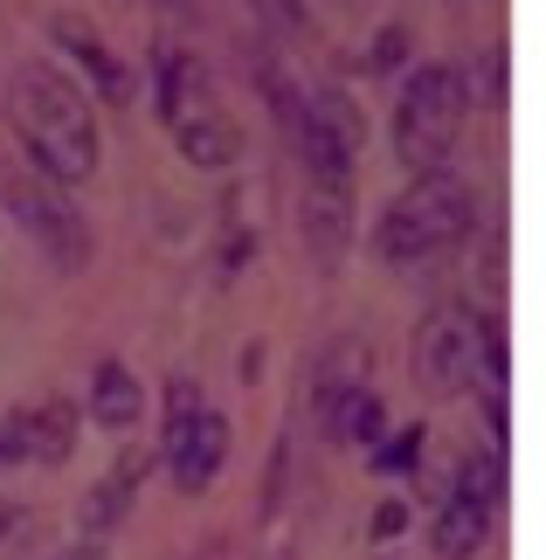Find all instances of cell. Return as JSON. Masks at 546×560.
I'll use <instances>...</instances> for the list:
<instances>
[{
	"label": "cell",
	"instance_id": "7c38bea8",
	"mask_svg": "<svg viewBox=\"0 0 546 560\" xmlns=\"http://www.w3.org/2000/svg\"><path fill=\"white\" fill-rule=\"evenodd\" d=\"M304 249L318 264H339L353 243V187H304Z\"/></svg>",
	"mask_w": 546,
	"mask_h": 560
},
{
	"label": "cell",
	"instance_id": "2e32d148",
	"mask_svg": "<svg viewBox=\"0 0 546 560\" xmlns=\"http://www.w3.org/2000/svg\"><path fill=\"white\" fill-rule=\"evenodd\" d=\"M456 499H471V505H485V512H498V505H506V450H471V457L464 464H456Z\"/></svg>",
	"mask_w": 546,
	"mask_h": 560
},
{
	"label": "cell",
	"instance_id": "ac0fdd59",
	"mask_svg": "<svg viewBox=\"0 0 546 560\" xmlns=\"http://www.w3.org/2000/svg\"><path fill=\"white\" fill-rule=\"evenodd\" d=\"M422 450H429V429L408 422V429H395V436L374 443V470H387V478H402V470H422Z\"/></svg>",
	"mask_w": 546,
	"mask_h": 560
},
{
	"label": "cell",
	"instance_id": "7a4b0ae2",
	"mask_svg": "<svg viewBox=\"0 0 546 560\" xmlns=\"http://www.w3.org/2000/svg\"><path fill=\"white\" fill-rule=\"evenodd\" d=\"M471 222H477L471 180H456L450 166H435V174H415L395 201L381 208L374 256L387 270H422V264H435V256H450L456 243H464Z\"/></svg>",
	"mask_w": 546,
	"mask_h": 560
},
{
	"label": "cell",
	"instance_id": "44dd1931",
	"mask_svg": "<svg viewBox=\"0 0 546 560\" xmlns=\"http://www.w3.org/2000/svg\"><path fill=\"white\" fill-rule=\"evenodd\" d=\"M14 540H35V520H28L14 499H0V553H8Z\"/></svg>",
	"mask_w": 546,
	"mask_h": 560
},
{
	"label": "cell",
	"instance_id": "7402d4cb",
	"mask_svg": "<svg viewBox=\"0 0 546 560\" xmlns=\"http://www.w3.org/2000/svg\"><path fill=\"white\" fill-rule=\"evenodd\" d=\"M0 464H28V457H21V429H14V416H0Z\"/></svg>",
	"mask_w": 546,
	"mask_h": 560
},
{
	"label": "cell",
	"instance_id": "9a60e30c",
	"mask_svg": "<svg viewBox=\"0 0 546 560\" xmlns=\"http://www.w3.org/2000/svg\"><path fill=\"white\" fill-rule=\"evenodd\" d=\"M325 429H333L339 443H353V450H374V443L387 436V408H381L374 387L360 381V387H346V395L325 408Z\"/></svg>",
	"mask_w": 546,
	"mask_h": 560
},
{
	"label": "cell",
	"instance_id": "5bb4252c",
	"mask_svg": "<svg viewBox=\"0 0 546 560\" xmlns=\"http://www.w3.org/2000/svg\"><path fill=\"white\" fill-rule=\"evenodd\" d=\"M485 533H491V512L485 505L456 499V491L435 499V520H429V553L435 560H471L477 547H485Z\"/></svg>",
	"mask_w": 546,
	"mask_h": 560
},
{
	"label": "cell",
	"instance_id": "3957f363",
	"mask_svg": "<svg viewBox=\"0 0 546 560\" xmlns=\"http://www.w3.org/2000/svg\"><path fill=\"white\" fill-rule=\"evenodd\" d=\"M464 118H471V77L456 62H422L395 97V160L408 174H435L464 139Z\"/></svg>",
	"mask_w": 546,
	"mask_h": 560
},
{
	"label": "cell",
	"instance_id": "d4e9b609",
	"mask_svg": "<svg viewBox=\"0 0 546 560\" xmlns=\"http://www.w3.org/2000/svg\"><path fill=\"white\" fill-rule=\"evenodd\" d=\"M160 8H194V0H160Z\"/></svg>",
	"mask_w": 546,
	"mask_h": 560
},
{
	"label": "cell",
	"instance_id": "52a82bcc",
	"mask_svg": "<svg viewBox=\"0 0 546 560\" xmlns=\"http://www.w3.org/2000/svg\"><path fill=\"white\" fill-rule=\"evenodd\" d=\"M49 35H56L62 49H70V56L83 62V77L97 83V97H104V104H118V112H125V104L139 97L132 62H125V56H118V49H112V42H104V35H97L83 14H56V21H49Z\"/></svg>",
	"mask_w": 546,
	"mask_h": 560
},
{
	"label": "cell",
	"instance_id": "cb8c5ba5",
	"mask_svg": "<svg viewBox=\"0 0 546 560\" xmlns=\"http://www.w3.org/2000/svg\"><path fill=\"white\" fill-rule=\"evenodd\" d=\"M56 560H104V553H97V540H83V547H70V553H56Z\"/></svg>",
	"mask_w": 546,
	"mask_h": 560
},
{
	"label": "cell",
	"instance_id": "603a6c76",
	"mask_svg": "<svg viewBox=\"0 0 546 560\" xmlns=\"http://www.w3.org/2000/svg\"><path fill=\"white\" fill-rule=\"evenodd\" d=\"M402 526H408V512H402L395 499H387V505L374 512V540H387V533H402Z\"/></svg>",
	"mask_w": 546,
	"mask_h": 560
},
{
	"label": "cell",
	"instance_id": "8992f818",
	"mask_svg": "<svg viewBox=\"0 0 546 560\" xmlns=\"http://www.w3.org/2000/svg\"><path fill=\"white\" fill-rule=\"evenodd\" d=\"M477 318L471 305H429L422 326H415V381L429 387V395H464L477 381Z\"/></svg>",
	"mask_w": 546,
	"mask_h": 560
},
{
	"label": "cell",
	"instance_id": "5b68a950",
	"mask_svg": "<svg viewBox=\"0 0 546 560\" xmlns=\"http://www.w3.org/2000/svg\"><path fill=\"white\" fill-rule=\"evenodd\" d=\"M8 208H14V222L35 235L42 249H49V264L56 270H83L91 264V229H83V214L70 208V187H56L49 174H8Z\"/></svg>",
	"mask_w": 546,
	"mask_h": 560
},
{
	"label": "cell",
	"instance_id": "9c48e42d",
	"mask_svg": "<svg viewBox=\"0 0 546 560\" xmlns=\"http://www.w3.org/2000/svg\"><path fill=\"white\" fill-rule=\"evenodd\" d=\"M77 422H83V408H77L70 395H42V401H28V408H14L21 457L62 470V464H70V450H77Z\"/></svg>",
	"mask_w": 546,
	"mask_h": 560
},
{
	"label": "cell",
	"instance_id": "ba28073f",
	"mask_svg": "<svg viewBox=\"0 0 546 560\" xmlns=\"http://www.w3.org/2000/svg\"><path fill=\"white\" fill-rule=\"evenodd\" d=\"M160 464V450H118V464L104 470V478L83 491V540H104V533H118L125 526V512L139 505V485H146V470Z\"/></svg>",
	"mask_w": 546,
	"mask_h": 560
},
{
	"label": "cell",
	"instance_id": "6da1fadb",
	"mask_svg": "<svg viewBox=\"0 0 546 560\" xmlns=\"http://www.w3.org/2000/svg\"><path fill=\"white\" fill-rule=\"evenodd\" d=\"M8 125L56 187H83L104 160V132H97L91 97L77 83H62L56 70H42V62H21L8 77Z\"/></svg>",
	"mask_w": 546,
	"mask_h": 560
},
{
	"label": "cell",
	"instance_id": "ffe728a7",
	"mask_svg": "<svg viewBox=\"0 0 546 560\" xmlns=\"http://www.w3.org/2000/svg\"><path fill=\"white\" fill-rule=\"evenodd\" d=\"M249 8H256V21H264L270 35H304V21H312L304 0H249Z\"/></svg>",
	"mask_w": 546,
	"mask_h": 560
},
{
	"label": "cell",
	"instance_id": "d6986e66",
	"mask_svg": "<svg viewBox=\"0 0 546 560\" xmlns=\"http://www.w3.org/2000/svg\"><path fill=\"white\" fill-rule=\"evenodd\" d=\"M408 56H415V35L402 28V21H387V28L374 35V49H367V70H374V77H395Z\"/></svg>",
	"mask_w": 546,
	"mask_h": 560
},
{
	"label": "cell",
	"instance_id": "30bf717a",
	"mask_svg": "<svg viewBox=\"0 0 546 560\" xmlns=\"http://www.w3.org/2000/svg\"><path fill=\"white\" fill-rule=\"evenodd\" d=\"M152 97H160V118L166 125H181V118H194V112H208V104H214L208 70L187 49H173V42H160V56H152Z\"/></svg>",
	"mask_w": 546,
	"mask_h": 560
},
{
	"label": "cell",
	"instance_id": "8fae6325",
	"mask_svg": "<svg viewBox=\"0 0 546 560\" xmlns=\"http://www.w3.org/2000/svg\"><path fill=\"white\" fill-rule=\"evenodd\" d=\"M83 416H91L97 429H112V436H132L139 416H146V387L139 374L125 368V360H97L91 374V401H83Z\"/></svg>",
	"mask_w": 546,
	"mask_h": 560
},
{
	"label": "cell",
	"instance_id": "4fadbf2b",
	"mask_svg": "<svg viewBox=\"0 0 546 560\" xmlns=\"http://www.w3.org/2000/svg\"><path fill=\"white\" fill-rule=\"evenodd\" d=\"M173 145H181L187 166L222 174V166H235V153H243V132H235V118L222 112V104H208V112H194V118L173 125Z\"/></svg>",
	"mask_w": 546,
	"mask_h": 560
},
{
	"label": "cell",
	"instance_id": "277c9868",
	"mask_svg": "<svg viewBox=\"0 0 546 560\" xmlns=\"http://www.w3.org/2000/svg\"><path fill=\"white\" fill-rule=\"evenodd\" d=\"M160 464L173 470V491H181V499H201V491L222 478V464H229V416H214L194 381H173L166 387Z\"/></svg>",
	"mask_w": 546,
	"mask_h": 560
},
{
	"label": "cell",
	"instance_id": "e0dca14e",
	"mask_svg": "<svg viewBox=\"0 0 546 560\" xmlns=\"http://www.w3.org/2000/svg\"><path fill=\"white\" fill-rule=\"evenodd\" d=\"M304 112H312V125L339 145V153H353V160H360L367 125H360V112H353V97H346V91H312V97H304Z\"/></svg>",
	"mask_w": 546,
	"mask_h": 560
}]
</instances>
